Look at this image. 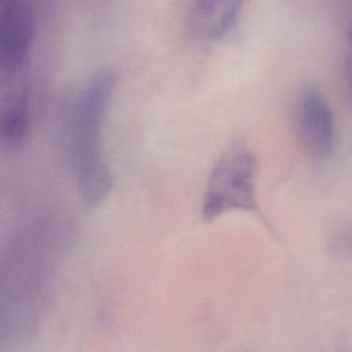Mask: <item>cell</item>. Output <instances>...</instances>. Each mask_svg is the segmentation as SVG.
Here are the masks:
<instances>
[{
	"label": "cell",
	"instance_id": "cell-1",
	"mask_svg": "<svg viewBox=\"0 0 352 352\" xmlns=\"http://www.w3.org/2000/svg\"><path fill=\"white\" fill-rule=\"evenodd\" d=\"M113 85V78L109 74L98 76L80 95L72 120L74 180L82 198L92 205L103 201L113 184L102 146L103 122Z\"/></svg>",
	"mask_w": 352,
	"mask_h": 352
},
{
	"label": "cell",
	"instance_id": "cell-2",
	"mask_svg": "<svg viewBox=\"0 0 352 352\" xmlns=\"http://www.w3.org/2000/svg\"><path fill=\"white\" fill-rule=\"evenodd\" d=\"M257 160L245 139L235 140L214 164L202 201V219L213 221L232 212L258 214Z\"/></svg>",
	"mask_w": 352,
	"mask_h": 352
},
{
	"label": "cell",
	"instance_id": "cell-3",
	"mask_svg": "<svg viewBox=\"0 0 352 352\" xmlns=\"http://www.w3.org/2000/svg\"><path fill=\"white\" fill-rule=\"evenodd\" d=\"M292 124L304 151L314 160H327L336 147L333 113L315 85L302 87L293 99Z\"/></svg>",
	"mask_w": 352,
	"mask_h": 352
},
{
	"label": "cell",
	"instance_id": "cell-4",
	"mask_svg": "<svg viewBox=\"0 0 352 352\" xmlns=\"http://www.w3.org/2000/svg\"><path fill=\"white\" fill-rule=\"evenodd\" d=\"M246 0H190L187 25L205 43L223 38L236 23Z\"/></svg>",
	"mask_w": 352,
	"mask_h": 352
},
{
	"label": "cell",
	"instance_id": "cell-5",
	"mask_svg": "<svg viewBox=\"0 0 352 352\" xmlns=\"http://www.w3.org/2000/svg\"><path fill=\"white\" fill-rule=\"evenodd\" d=\"M337 243L342 253L352 257V224H346L338 231Z\"/></svg>",
	"mask_w": 352,
	"mask_h": 352
},
{
	"label": "cell",
	"instance_id": "cell-6",
	"mask_svg": "<svg viewBox=\"0 0 352 352\" xmlns=\"http://www.w3.org/2000/svg\"><path fill=\"white\" fill-rule=\"evenodd\" d=\"M346 80H348V88L352 96V22L348 29V37H346Z\"/></svg>",
	"mask_w": 352,
	"mask_h": 352
}]
</instances>
